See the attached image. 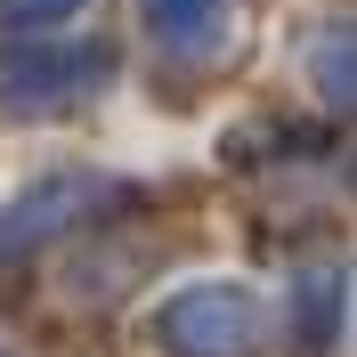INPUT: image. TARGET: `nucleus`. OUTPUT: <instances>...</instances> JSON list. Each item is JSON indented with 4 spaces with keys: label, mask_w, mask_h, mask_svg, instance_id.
Returning <instances> with one entry per match:
<instances>
[{
    "label": "nucleus",
    "mask_w": 357,
    "mask_h": 357,
    "mask_svg": "<svg viewBox=\"0 0 357 357\" xmlns=\"http://www.w3.org/2000/svg\"><path fill=\"white\" fill-rule=\"evenodd\" d=\"M268 333V309L252 284H227V276H211V284H178L171 301L155 309V341L171 357H252Z\"/></svg>",
    "instance_id": "1"
},
{
    "label": "nucleus",
    "mask_w": 357,
    "mask_h": 357,
    "mask_svg": "<svg viewBox=\"0 0 357 357\" xmlns=\"http://www.w3.org/2000/svg\"><path fill=\"white\" fill-rule=\"evenodd\" d=\"M106 203H130V187H122V178H106V171H66V178L24 187L8 211H0V268H8V260H33L49 236L82 227L89 211H106Z\"/></svg>",
    "instance_id": "2"
},
{
    "label": "nucleus",
    "mask_w": 357,
    "mask_h": 357,
    "mask_svg": "<svg viewBox=\"0 0 357 357\" xmlns=\"http://www.w3.org/2000/svg\"><path fill=\"white\" fill-rule=\"evenodd\" d=\"M114 73V49L106 41H82V49H8L0 57V98L8 106H24V114H66V106H82L89 89Z\"/></svg>",
    "instance_id": "3"
},
{
    "label": "nucleus",
    "mask_w": 357,
    "mask_h": 357,
    "mask_svg": "<svg viewBox=\"0 0 357 357\" xmlns=\"http://www.w3.org/2000/svg\"><path fill=\"white\" fill-rule=\"evenodd\" d=\"M138 17L187 66H211V57L236 49V0H138Z\"/></svg>",
    "instance_id": "4"
},
{
    "label": "nucleus",
    "mask_w": 357,
    "mask_h": 357,
    "mask_svg": "<svg viewBox=\"0 0 357 357\" xmlns=\"http://www.w3.org/2000/svg\"><path fill=\"white\" fill-rule=\"evenodd\" d=\"M341 268H309L301 284H292V357H325L341 333Z\"/></svg>",
    "instance_id": "5"
},
{
    "label": "nucleus",
    "mask_w": 357,
    "mask_h": 357,
    "mask_svg": "<svg viewBox=\"0 0 357 357\" xmlns=\"http://www.w3.org/2000/svg\"><path fill=\"white\" fill-rule=\"evenodd\" d=\"M82 0H0V24H57V17H73Z\"/></svg>",
    "instance_id": "6"
},
{
    "label": "nucleus",
    "mask_w": 357,
    "mask_h": 357,
    "mask_svg": "<svg viewBox=\"0 0 357 357\" xmlns=\"http://www.w3.org/2000/svg\"><path fill=\"white\" fill-rule=\"evenodd\" d=\"M317 82H325V98L349 106V41H325V49H317Z\"/></svg>",
    "instance_id": "7"
}]
</instances>
